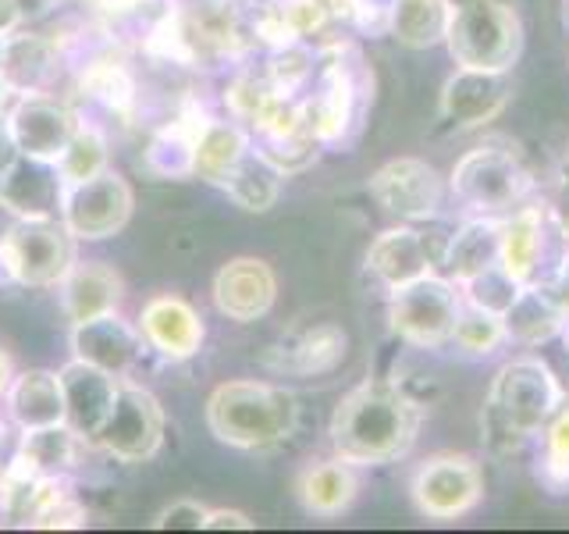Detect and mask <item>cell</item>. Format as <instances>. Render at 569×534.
I'll list each match as a JSON object with an SVG mask.
<instances>
[{
	"instance_id": "obj_16",
	"label": "cell",
	"mask_w": 569,
	"mask_h": 534,
	"mask_svg": "<svg viewBox=\"0 0 569 534\" xmlns=\"http://www.w3.org/2000/svg\"><path fill=\"white\" fill-rule=\"evenodd\" d=\"M274 299H278V278L271 271V264L260 257H231L213 275V307L228 320L253 325V320L271 314Z\"/></svg>"
},
{
	"instance_id": "obj_2",
	"label": "cell",
	"mask_w": 569,
	"mask_h": 534,
	"mask_svg": "<svg viewBox=\"0 0 569 534\" xmlns=\"http://www.w3.org/2000/svg\"><path fill=\"white\" fill-rule=\"evenodd\" d=\"M562 403L556 367L533 353L512 356L495 370L488 399L480 406V442L498 459L523 453Z\"/></svg>"
},
{
	"instance_id": "obj_41",
	"label": "cell",
	"mask_w": 569,
	"mask_h": 534,
	"mask_svg": "<svg viewBox=\"0 0 569 534\" xmlns=\"http://www.w3.org/2000/svg\"><path fill=\"white\" fill-rule=\"evenodd\" d=\"M29 527L36 531H68V527H86V506L79 503V498H71V492L64 498H58V503H50L43 513H36Z\"/></svg>"
},
{
	"instance_id": "obj_45",
	"label": "cell",
	"mask_w": 569,
	"mask_h": 534,
	"mask_svg": "<svg viewBox=\"0 0 569 534\" xmlns=\"http://www.w3.org/2000/svg\"><path fill=\"white\" fill-rule=\"evenodd\" d=\"M18 157H22V154H18V147H14L11 125H8V115H4V118H0V175H4Z\"/></svg>"
},
{
	"instance_id": "obj_7",
	"label": "cell",
	"mask_w": 569,
	"mask_h": 534,
	"mask_svg": "<svg viewBox=\"0 0 569 534\" xmlns=\"http://www.w3.org/2000/svg\"><path fill=\"white\" fill-rule=\"evenodd\" d=\"M462 293L441 271L388 289V328L409 349H441L452 343Z\"/></svg>"
},
{
	"instance_id": "obj_19",
	"label": "cell",
	"mask_w": 569,
	"mask_h": 534,
	"mask_svg": "<svg viewBox=\"0 0 569 534\" xmlns=\"http://www.w3.org/2000/svg\"><path fill=\"white\" fill-rule=\"evenodd\" d=\"M569 307V289L559 281V275H538L527 281L516 303L506 310V328H509V343L516 346H541L559 338L562 317Z\"/></svg>"
},
{
	"instance_id": "obj_24",
	"label": "cell",
	"mask_w": 569,
	"mask_h": 534,
	"mask_svg": "<svg viewBox=\"0 0 569 534\" xmlns=\"http://www.w3.org/2000/svg\"><path fill=\"white\" fill-rule=\"evenodd\" d=\"M207 125H210V115L200 103L196 100L182 103V111L174 115V121H168L164 129L150 139L147 154H142V168L157 178H192V154Z\"/></svg>"
},
{
	"instance_id": "obj_54",
	"label": "cell",
	"mask_w": 569,
	"mask_h": 534,
	"mask_svg": "<svg viewBox=\"0 0 569 534\" xmlns=\"http://www.w3.org/2000/svg\"><path fill=\"white\" fill-rule=\"evenodd\" d=\"M559 18H562V29L569 32V0H559Z\"/></svg>"
},
{
	"instance_id": "obj_13",
	"label": "cell",
	"mask_w": 569,
	"mask_h": 534,
	"mask_svg": "<svg viewBox=\"0 0 569 534\" xmlns=\"http://www.w3.org/2000/svg\"><path fill=\"white\" fill-rule=\"evenodd\" d=\"M164 432L168 421L153 392L139 385H118L111 414H107L93 442L121 463H142L157 456V449L164 445Z\"/></svg>"
},
{
	"instance_id": "obj_15",
	"label": "cell",
	"mask_w": 569,
	"mask_h": 534,
	"mask_svg": "<svg viewBox=\"0 0 569 534\" xmlns=\"http://www.w3.org/2000/svg\"><path fill=\"white\" fill-rule=\"evenodd\" d=\"M8 125L18 154L32 160H47V165H58V157L64 154L71 136L82 129L79 115L68 103L43 93H26L18 100L8 111Z\"/></svg>"
},
{
	"instance_id": "obj_46",
	"label": "cell",
	"mask_w": 569,
	"mask_h": 534,
	"mask_svg": "<svg viewBox=\"0 0 569 534\" xmlns=\"http://www.w3.org/2000/svg\"><path fill=\"white\" fill-rule=\"evenodd\" d=\"M22 0H0V36H11L18 26H22Z\"/></svg>"
},
{
	"instance_id": "obj_52",
	"label": "cell",
	"mask_w": 569,
	"mask_h": 534,
	"mask_svg": "<svg viewBox=\"0 0 569 534\" xmlns=\"http://www.w3.org/2000/svg\"><path fill=\"white\" fill-rule=\"evenodd\" d=\"M556 275H559V281L569 289V246H566V254H562L559 264H556Z\"/></svg>"
},
{
	"instance_id": "obj_32",
	"label": "cell",
	"mask_w": 569,
	"mask_h": 534,
	"mask_svg": "<svg viewBox=\"0 0 569 534\" xmlns=\"http://www.w3.org/2000/svg\"><path fill=\"white\" fill-rule=\"evenodd\" d=\"M86 456V438L68 424H50V427H32L22 432V445H18V459H26L36 474L47 477H64L76 467H82Z\"/></svg>"
},
{
	"instance_id": "obj_11",
	"label": "cell",
	"mask_w": 569,
	"mask_h": 534,
	"mask_svg": "<svg viewBox=\"0 0 569 534\" xmlns=\"http://www.w3.org/2000/svg\"><path fill=\"white\" fill-rule=\"evenodd\" d=\"M14 281L29 289H53L76 267V236L58 218H18L8 228Z\"/></svg>"
},
{
	"instance_id": "obj_47",
	"label": "cell",
	"mask_w": 569,
	"mask_h": 534,
	"mask_svg": "<svg viewBox=\"0 0 569 534\" xmlns=\"http://www.w3.org/2000/svg\"><path fill=\"white\" fill-rule=\"evenodd\" d=\"M328 11H331V22L338 26H352L356 14H360V4L363 0H325Z\"/></svg>"
},
{
	"instance_id": "obj_30",
	"label": "cell",
	"mask_w": 569,
	"mask_h": 534,
	"mask_svg": "<svg viewBox=\"0 0 569 534\" xmlns=\"http://www.w3.org/2000/svg\"><path fill=\"white\" fill-rule=\"evenodd\" d=\"M452 14V0H391L388 36L409 50H431L445 43Z\"/></svg>"
},
{
	"instance_id": "obj_29",
	"label": "cell",
	"mask_w": 569,
	"mask_h": 534,
	"mask_svg": "<svg viewBox=\"0 0 569 534\" xmlns=\"http://www.w3.org/2000/svg\"><path fill=\"white\" fill-rule=\"evenodd\" d=\"M58 71V43H50L40 32H11L4 40V61L0 76L11 82L14 93H43Z\"/></svg>"
},
{
	"instance_id": "obj_12",
	"label": "cell",
	"mask_w": 569,
	"mask_h": 534,
	"mask_svg": "<svg viewBox=\"0 0 569 534\" xmlns=\"http://www.w3.org/2000/svg\"><path fill=\"white\" fill-rule=\"evenodd\" d=\"M136 207L132 186L124 182L118 171H100L93 178L76 186H64L61 196V225L76 236L79 243H100L111 239L129 225Z\"/></svg>"
},
{
	"instance_id": "obj_38",
	"label": "cell",
	"mask_w": 569,
	"mask_h": 534,
	"mask_svg": "<svg viewBox=\"0 0 569 534\" xmlns=\"http://www.w3.org/2000/svg\"><path fill=\"white\" fill-rule=\"evenodd\" d=\"M263 76L271 79L274 89L281 93H292L302 97L307 86L317 76V50L307 43H292V47H281L267 53V65H263Z\"/></svg>"
},
{
	"instance_id": "obj_8",
	"label": "cell",
	"mask_w": 569,
	"mask_h": 534,
	"mask_svg": "<svg viewBox=\"0 0 569 534\" xmlns=\"http://www.w3.org/2000/svg\"><path fill=\"white\" fill-rule=\"evenodd\" d=\"M409 498L423 521L456 524L485 503V471L467 453H435L409 477Z\"/></svg>"
},
{
	"instance_id": "obj_49",
	"label": "cell",
	"mask_w": 569,
	"mask_h": 534,
	"mask_svg": "<svg viewBox=\"0 0 569 534\" xmlns=\"http://www.w3.org/2000/svg\"><path fill=\"white\" fill-rule=\"evenodd\" d=\"M14 382V367H11V356L0 349V396H8V388Z\"/></svg>"
},
{
	"instance_id": "obj_1",
	"label": "cell",
	"mask_w": 569,
	"mask_h": 534,
	"mask_svg": "<svg viewBox=\"0 0 569 534\" xmlns=\"http://www.w3.org/2000/svg\"><path fill=\"white\" fill-rule=\"evenodd\" d=\"M423 424L420 399L399 382L370 378L349 388L331 414V449L352 467H388L413 453Z\"/></svg>"
},
{
	"instance_id": "obj_20",
	"label": "cell",
	"mask_w": 569,
	"mask_h": 534,
	"mask_svg": "<svg viewBox=\"0 0 569 534\" xmlns=\"http://www.w3.org/2000/svg\"><path fill=\"white\" fill-rule=\"evenodd\" d=\"M139 332L147 346L168 360H192L203 349L207 325L200 310L182 296H153L139 314Z\"/></svg>"
},
{
	"instance_id": "obj_17",
	"label": "cell",
	"mask_w": 569,
	"mask_h": 534,
	"mask_svg": "<svg viewBox=\"0 0 569 534\" xmlns=\"http://www.w3.org/2000/svg\"><path fill=\"white\" fill-rule=\"evenodd\" d=\"M349 353V335L320 320V325L299 328L292 335H284L278 346L263 353V367H271L274 374H289V378H320L342 367Z\"/></svg>"
},
{
	"instance_id": "obj_39",
	"label": "cell",
	"mask_w": 569,
	"mask_h": 534,
	"mask_svg": "<svg viewBox=\"0 0 569 534\" xmlns=\"http://www.w3.org/2000/svg\"><path fill=\"white\" fill-rule=\"evenodd\" d=\"M520 289H523V285L516 281L502 264H491L480 275H473V278H467L459 285V293L467 303H473V307H480V310L502 314V317L516 303V296H520Z\"/></svg>"
},
{
	"instance_id": "obj_40",
	"label": "cell",
	"mask_w": 569,
	"mask_h": 534,
	"mask_svg": "<svg viewBox=\"0 0 569 534\" xmlns=\"http://www.w3.org/2000/svg\"><path fill=\"white\" fill-rule=\"evenodd\" d=\"M253 150H257V154H263V157L271 160V165H274L284 178H289V175H299V171L313 168V165H317V157H320V150H325V142H320V139L313 136L310 125H302L299 132L281 136V139L257 142Z\"/></svg>"
},
{
	"instance_id": "obj_10",
	"label": "cell",
	"mask_w": 569,
	"mask_h": 534,
	"mask_svg": "<svg viewBox=\"0 0 569 534\" xmlns=\"http://www.w3.org/2000/svg\"><path fill=\"white\" fill-rule=\"evenodd\" d=\"M367 192L388 218L431 221L445 207L449 182H445L435 165H427L420 157H396L370 175Z\"/></svg>"
},
{
	"instance_id": "obj_51",
	"label": "cell",
	"mask_w": 569,
	"mask_h": 534,
	"mask_svg": "<svg viewBox=\"0 0 569 534\" xmlns=\"http://www.w3.org/2000/svg\"><path fill=\"white\" fill-rule=\"evenodd\" d=\"M559 385H562V396H566V403H569V349H566V356H562V364H559Z\"/></svg>"
},
{
	"instance_id": "obj_3",
	"label": "cell",
	"mask_w": 569,
	"mask_h": 534,
	"mask_svg": "<svg viewBox=\"0 0 569 534\" xmlns=\"http://www.w3.org/2000/svg\"><path fill=\"white\" fill-rule=\"evenodd\" d=\"M207 427L221 445L267 453L289 442L299 427L296 392L271 382H224L207 399Z\"/></svg>"
},
{
	"instance_id": "obj_27",
	"label": "cell",
	"mask_w": 569,
	"mask_h": 534,
	"mask_svg": "<svg viewBox=\"0 0 569 534\" xmlns=\"http://www.w3.org/2000/svg\"><path fill=\"white\" fill-rule=\"evenodd\" d=\"M498 249H502V218L470 214L467 221L452 228L449 249H445L441 260V275L462 285L467 278L485 271V267L498 264Z\"/></svg>"
},
{
	"instance_id": "obj_48",
	"label": "cell",
	"mask_w": 569,
	"mask_h": 534,
	"mask_svg": "<svg viewBox=\"0 0 569 534\" xmlns=\"http://www.w3.org/2000/svg\"><path fill=\"white\" fill-rule=\"evenodd\" d=\"M0 285H18L14 281V264H11V254H8L4 239H0Z\"/></svg>"
},
{
	"instance_id": "obj_22",
	"label": "cell",
	"mask_w": 569,
	"mask_h": 534,
	"mask_svg": "<svg viewBox=\"0 0 569 534\" xmlns=\"http://www.w3.org/2000/svg\"><path fill=\"white\" fill-rule=\"evenodd\" d=\"M61 196L64 182L58 165H47V160L18 157L0 175V207H8L14 218H58Z\"/></svg>"
},
{
	"instance_id": "obj_33",
	"label": "cell",
	"mask_w": 569,
	"mask_h": 534,
	"mask_svg": "<svg viewBox=\"0 0 569 534\" xmlns=\"http://www.w3.org/2000/svg\"><path fill=\"white\" fill-rule=\"evenodd\" d=\"M281 178L284 175L271 165V160L257 150H249L239 160V168L224 178L221 189L228 192V200L236 207H242L249 214H267L281 196Z\"/></svg>"
},
{
	"instance_id": "obj_53",
	"label": "cell",
	"mask_w": 569,
	"mask_h": 534,
	"mask_svg": "<svg viewBox=\"0 0 569 534\" xmlns=\"http://www.w3.org/2000/svg\"><path fill=\"white\" fill-rule=\"evenodd\" d=\"M559 338H562V346L569 349V307H566V317H562V328H559Z\"/></svg>"
},
{
	"instance_id": "obj_4",
	"label": "cell",
	"mask_w": 569,
	"mask_h": 534,
	"mask_svg": "<svg viewBox=\"0 0 569 534\" xmlns=\"http://www.w3.org/2000/svg\"><path fill=\"white\" fill-rule=\"evenodd\" d=\"M373 103V71L349 40L317 50V76L302 93V115L325 147L349 142Z\"/></svg>"
},
{
	"instance_id": "obj_55",
	"label": "cell",
	"mask_w": 569,
	"mask_h": 534,
	"mask_svg": "<svg viewBox=\"0 0 569 534\" xmlns=\"http://www.w3.org/2000/svg\"><path fill=\"white\" fill-rule=\"evenodd\" d=\"M4 40H8V36H0V61H4Z\"/></svg>"
},
{
	"instance_id": "obj_25",
	"label": "cell",
	"mask_w": 569,
	"mask_h": 534,
	"mask_svg": "<svg viewBox=\"0 0 569 534\" xmlns=\"http://www.w3.org/2000/svg\"><path fill=\"white\" fill-rule=\"evenodd\" d=\"M545 231H548L545 204L527 200L516 210L502 214V249H498V264H502L520 285H527L541 275Z\"/></svg>"
},
{
	"instance_id": "obj_5",
	"label": "cell",
	"mask_w": 569,
	"mask_h": 534,
	"mask_svg": "<svg viewBox=\"0 0 569 534\" xmlns=\"http://www.w3.org/2000/svg\"><path fill=\"white\" fill-rule=\"evenodd\" d=\"M445 47L456 68L512 71L523 53V18L509 0H462Z\"/></svg>"
},
{
	"instance_id": "obj_44",
	"label": "cell",
	"mask_w": 569,
	"mask_h": 534,
	"mask_svg": "<svg viewBox=\"0 0 569 534\" xmlns=\"http://www.w3.org/2000/svg\"><path fill=\"white\" fill-rule=\"evenodd\" d=\"M249 531L253 527V521H249L246 513H239V510H210L207 513V524H203V531Z\"/></svg>"
},
{
	"instance_id": "obj_9",
	"label": "cell",
	"mask_w": 569,
	"mask_h": 534,
	"mask_svg": "<svg viewBox=\"0 0 569 534\" xmlns=\"http://www.w3.org/2000/svg\"><path fill=\"white\" fill-rule=\"evenodd\" d=\"M449 228H441L438 218L431 221H399L385 228L378 239L367 246V275L381 289H399L406 281L441 271L445 249H449Z\"/></svg>"
},
{
	"instance_id": "obj_50",
	"label": "cell",
	"mask_w": 569,
	"mask_h": 534,
	"mask_svg": "<svg viewBox=\"0 0 569 534\" xmlns=\"http://www.w3.org/2000/svg\"><path fill=\"white\" fill-rule=\"evenodd\" d=\"M11 100H14V89H11V82L4 76H0V118L11 111Z\"/></svg>"
},
{
	"instance_id": "obj_31",
	"label": "cell",
	"mask_w": 569,
	"mask_h": 534,
	"mask_svg": "<svg viewBox=\"0 0 569 534\" xmlns=\"http://www.w3.org/2000/svg\"><path fill=\"white\" fill-rule=\"evenodd\" d=\"M249 150H253V136L239 121L210 118L192 154V178H203L210 186H224V178L239 168V160Z\"/></svg>"
},
{
	"instance_id": "obj_43",
	"label": "cell",
	"mask_w": 569,
	"mask_h": 534,
	"mask_svg": "<svg viewBox=\"0 0 569 534\" xmlns=\"http://www.w3.org/2000/svg\"><path fill=\"white\" fill-rule=\"evenodd\" d=\"M545 214H548V225L559 231V239L569 246V168L551 182V192L545 200Z\"/></svg>"
},
{
	"instance_id": "obj_18",
	"label": "cell",
	"mask_w": 569,
	"mask_h": 534,
	"mask_svg": "<svg viewBox=\"0 0 569 534\" xmlns=\"http://www.w3.org/2000/svg\"><path fill=\"white\" fill-rule=\"evenodd\" d=\"M142 349H147V338L129 320H121L118 310L71 325V353H76V360L93 364L114 374V378H124L139 364Z\"/></svg>"
},
{
	"instance_id": "obj_37",
	"label": "cell",
	"mask_w": 569,
	"mask_h": 534,
	"mask_svg": "<svg viewBox=\"0 0 569 534\" xmlns=\"http://www.w3.org/2000/svg\"><path fill=\"white\" fill-rule=\"evenodd\" d=\"M107 160H111V150H107L103 132L82 125V129L71 136L64 154L58 157V175L64 186H76V182H86V178L107 171Z\"/></svg>"
},
{
	"instance_id": "obj_14",
	"label": "cell",
	"mask_w": 569,
	"mask_h": 534,
	"mask_svg": "<svg viewBox=\"0 0 569 534\" xmlns=\"http://www.w3.org/2000/svg\"><path fill=\"white\" fill-rule=\"evenodd\" d=\"M512 100V79L509 71H477V68H456L441 86L438 97V118L452 129H480L495 121Z\"/></svg>"
},
{
	"instance_id": "obj_21",
	"label": "cell",
	"mask_w": 569,
	"mask_h": 534,
	"mask_svg": "<svg viewBox=\"0 0 569 534\" xmlns=\"http://www.w3.org/2000/svg\"><path fill=\"white\" fill-rule=\"evenodd\" d=\"M58 378L64 388V409H68L64 424L76 427L86 442H93L114 406V392H118L114 374H107L86 360H71L58 370Z\"/></svg>"
},
{
	"instance_id": "obj_23",
	"label": "cell",
	"mask_w": 569,
	"mask_h": 534,
	"mask_svg": "<svg viewBox=\"0 0 569 534\" xmlns=\"http://www.w3.org/2000/svg\"><path fill=\"white\" fill-rule=\"evenodd\" d=\"M360 467H352L342 456L317 459L302 467L296 477V498L317 521H335L352 510L356 495H360Z\"/></svg>"
},
{
	"instance_id": "obj_6",
	"label": "cell",
	"mask_w": 569,
	"mask_h": 534,
	"mask_svg": "<svg viewBox=\"0 0 569 534\" xmlns=\"http://www.w3.org/2000/svg\"><path fill=\"white\" fill-rule=\"evenodd\" d=\"M533 175L516 150L498 147V142H480L467 150L449 175V196L467 214H488L502 218L530 200Z\"/></svg>"
},
{
	"instance_id": "obj_42",
	"label": "cell",
	"mask_w": 569,
	"mask_h": 534,
	"mask_svg": "<svg viewBox=\"0 0 569 534\" xmlns=\"http://www.w3.org/2000/svg\"><path fill=\"white\" fill-rule=\"evenodd\" d=\"M207 513L210 510L200 506V503H192V498H178V503H171L168 510L157 513L153 527L157 531H203Z\"/></svg>"
},
{
	"instance_id": "obj_34",
	"label": "cell",
	"mask_w": 569,
	"mask_h": 534,
	"mask_svg": "<svg viewBox=\"0 0 569 534\" xmlns=\"http://www.w3.org/2000/svg\"><path fill=\"white\" fill-rule=\"evenodd\" d=\"M538 456H533V477L551 495H569V403H562L551 421L538 432Z\"/></svg>"
},
{
	"instance_id": "obj_35",
	"label": "cell",
	"mask_w": 569,
	"mask_h": 534,
	"mask_svg": "<svg viewBox=\"0 0 569 534\" xmlns=\"http://www.w3.org/2000/svg\"><path fill=\"white\" fill-rule=\"evenodd\" d=\"M452 346L467 356H495L498 349L509 346V328H506V317L502 314H491V310H480L473 303L462 299L459 303V314H456V325H452Z\"/></svg>"
},
{
	"instance_id": "obj_56",
	"label": "cell",
	"mask_w": 569,
	"mask_h": 534,
	"mask_svg": "<svg viewBox=\"0 0 569 534\" xmlns=\"http://www.w3.org/2000/svg\"><path fill=\"white\" fill-rule=\"evenodd\" d=\"M388 4H391V0H388Z\"/></svg>"
},
{
	"instance_id": "obj_36",
	"label": "cell",
	"mask_w": 569,
	"mask_h": 534,
	"mask_svg": "<svg viewBox=\"0 0 569 534\" xmlns=\"http://www.w3.org/2000/svg\"><path fill=\"white\" fill-rule=\"evenodd\" d=\"M82 93L100 100L118 115H132L136 107V79L121 61L111 58H93L82 68Z\"/></svg>"
},
{
	"instance_id": "obj_28",
	"label": "cell",
	"mask_w": 569,
	"mask_h": 534,
	"mask_svg": "<svg viewBox=\"0 0 569 534\" xmlns=\"http://www.w3.org/2000/svg\"><path fill=\"white\" fill-rule=\"evenodd\" d=\"M8 414L22 432L64 424L68 409H64L61 378L53 370H40V367L14 374V382L8 388Z\"/></svg>"
},
{
	"instance_id": "obj_26",
	"label": "cell",
	"mask_w": 569,
	"mask_h": 534,
	"mask_svg": "<svg viewBox=\"0 0 569 534\" xmlns=\"http://www.w3.org/2000/svg\"><path fill=\"white\" fill-rule=\"evenodd\" d=\"M121 299H124V281L103 260H86V264L76 260V267L61 281V307L71 325L100 314H114Z\"/></svg>"
}]
</instances>
